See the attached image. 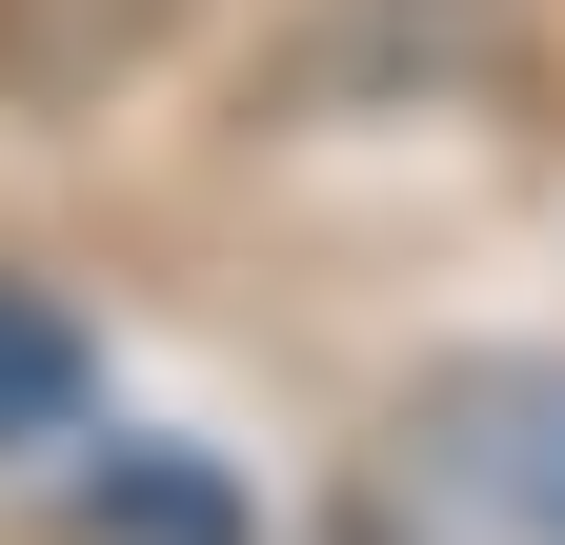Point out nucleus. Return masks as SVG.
<instances>
[{"mask_svg": "<svg viewBox=\"0 0 565 545\" xmlns=\"http://www.w3.org/2000/svg\"><path fill=\"white\" fill-rule=\"evenodd\" d=\"M182 41V0H0V101H121Z\"/></svg>", "mask_w": 565, "mask_h": 545, "instance_id": "obj_2", "label": "nucleus"}, {"mask_svg": "<svg viewBox=\"0 0 565 545\" xmlns=\"http://www.w3.org/2000/svg\"><path fill=\"white\" fill-rule=\"evenodd\" d=\"M82 404H102V364L61 344L41 303H0V445H61V425H82Z\"/></svg>", "mask_w": 565, "mask_h": 545, "instance_id": "obj_3", "label": "nucleus"}, {"mask_svg": "<svg viewBox=\"0 0 565 545\" xmlns=\"http://www.w3.org/2000/svg\"><path fill=\"white\" fill-rule=\"evenodd\" d=\"M445 464L505 525H545L565 545V364H505V384H445Z\"/></svg>", "mask_w": 565, "mask_h": 545, "instance_id": "obj_1", "label": "nucleus"}]
</instances>
